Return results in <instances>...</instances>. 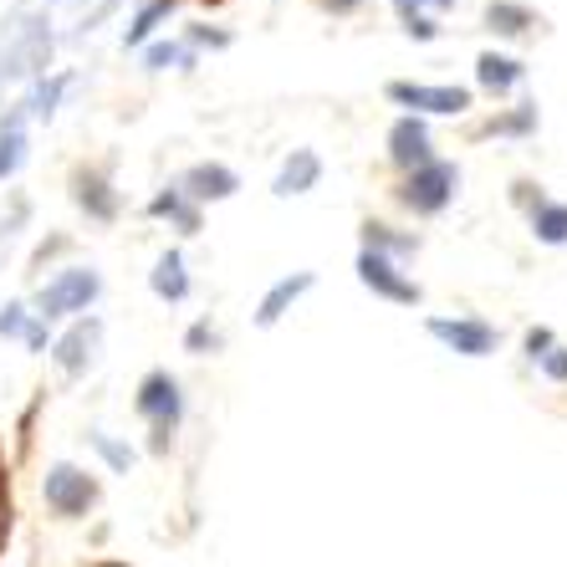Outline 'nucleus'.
Wrapping results in <instances>:
<instances>
[{"label": "nucleus", "mask_w": 567, "mask_h": 567, "mask_svg": "<svg viewBox=\"0 0 567 567\" xmlns=\"http://www.w3.org/2000/svg\"><path fill=\"white\" fill-rule=\"evenodd\" d=\"M455 189H461V174H455V164H445V158H430V164L410 169V179H404L399 199H404L414 215H440L450 199H455Z\"/></svg>", "instance_id": "1"}, {"label": "nucleus", "mask_w": 567, "mask_h": 567, "mask_svg": "<svg viewBox=\"0 0 567 567\" xmlns=\"http://www.w3.org/2000/svg\"><path fill=\"white\" fill-rule=\"evenodd\" d=\"M133 404L154 424V450L164 455L174 440V424H179V383H174L169 373H148V379L138 383V399H133Z\"/></svg>", "instance_id": "2"}, {"label": "nucleus", "mask_w": 567, "mask_h": 567, "mask_svg": "<svg viewBox=\"0 0 567 567\" xmlns=\"http://www.w3.org/2000/svg\"><path fill=\"white\" fill-rule=\"evenodd\" d=\"M41 496H47V506L56 516H87L97 502V481L87 471H78V465H52L47 481H41Z\"/></svg>", "instance_id": "3"}, {"label": "nucleus", "mask_w": 567, "mask_h": 567, "mask_svg": "<svg viewBox=\"0 0 567 567\" xmlns=\"http://www.w3.org/2000/svg\"><path fill=\"white\" fill-rule=\"evenodd\" d=\"M97 291H103V281H97V271H62V277L52 281V287L41 291V322H52V317H66V312H87V307L97 302Z\"/></svg>", "instance_id": "4"}, {"label": "nucleus", "mask_w": 567, "mask_h": 567, "mask_svg": "<svg viewBox=\"0 0 567 567\" xmlns=\"http://www.w3.org/2000/svg\"><path fill=\"white\" fill-rule=\"evenodd\" d=\"M389 103L414 113H465L471 87H430V82H389Z\"/></svg>", "instance_id": "5"}, {"label": "nucleus", "mask_w": 567, "mask_h": 567, "mask_svg": "<svg viewBox=\"0 0 567 567\" xmlns=\"http://www.w3.org/2000/svg\"><path fill=\"white\" fill-rule=\"evenodd\" d=\"M430 332H435L440 343L455 348V353H465V358L496 353V328L481 322V317H430Z\"/></svg>", "instance_id": "6"}, {"label": "nucleus", "mask_w": 567, "mask_h": 567, "mask_svg": "<svg viewBox=\"0 0 567 567\" xmlns=\"http://www.w3.org/2000/svg\"><path fill=\"white\" fill-rule=\"evenodd\" d=\"M358 281H363L369 291H379V297H389V302H404V307L420 302V287H414L410 277H399V266L389 261L383 251H363V256H358Z\"/></svg>", "instance_id": "7"}, {"label": "nucleus", "mask_w": 567, "mask_h": 567, "mask_svg": "<svg viewBox=\"0 0 567 567\" xmlns=\"http://www.w3.org/2000/svg\"><path fill=\"white\" fill-rule=\"evenodd\" d=\"M389 158L404 164V169L430 164V133H424V118H399L394 128H389Z\"/></svg>", "instance_id": "8"}, {"label": "nucleus", "mask_w": 567, "mask_h": 567, "mask_svg": "<svg viewBox=\"0 0 567 567\" xmlns=\"http://www.w3.org/2000/svg\"><path fill=\"white\" fill-rule=\"evenodd\" d=\"M240 189V179L225 164H199V169L185 174V185H179V195H195V199H230Z\"/></svg>", "instance_id": "9"}, {"label": "nucleus", "mask_w": 567, "mask_h": 567, "mask_svg": "<svg viewBox=\"0 0 567 567\" xmlns=\"http://www.w3.org/2000/svg\"><path fill=\"white\" fill-rule=\"evenodd\" d=\"M312 287V271H297V277H281L277 287L266 291L261 297V312H256V322H261V328H271V322H277L281 312H287L291 302H297V297H302V291Z\"/></svg>", "instance_id": "10"}, {"label": "nucleus", "mask_w": 567, "mask_h": 567, "mask_svg": "<svg viewBox=\"0 0 567 567\" xmlns=\"http://www.w3.org/2000/svg\"><path fill=\"white\" fill-rule=\"evenodd\" d=\"M148 287H154V297H164V302H185V297H189L185 256H179V251L158 256V266H154V277H148Z\"/></svg>", "instance_id": "11"}, {"label": "nucleus", "mask_w": 567, "mask_h": 567, "mask_svg": "<svg viewBox=\"0 0 567 567\" xmlns=\"http://www.w3.org/2000/svg\"><path fill=\"white\" fill-rule=\"evenodd\" d=\"M475 82L486 87V93H512L516 82H522V62L516 56H496V52H486L481 62H475Z\"/></svg>", "instance_id": "12"}, {"label": "nucleus", "mask_w": 567, "mask_h": 567, "mask_svg": "<svg viewBox=\"0 0 567 567\" xmlns=\"http://www.w3.org/2000/svg\"><path fill=\"white\" fill-rule=\"evenodd\" d=\"M317 174H322V158H317L312 148H297L277 179V195H307V189L317 185Z\"/></svg>", "instance_id": "13"}, {"label": "nucleus", "mask_w": 567, "mask_h": 567, "mask_svg": "<svg viewBox=\"0 0 567 567\" xmlns=\"http://www.w3.org/2000/svg\"><path fill=\"white\" fill-rule=\"evenodd\" d=\"M93 343H97V322H78V328L56 343V363H62L66 373H82L87 358H93Z\"/></svg>", "instance_id": "14"}, {"label": "nucleus", "mask_w": 567, "mask_h": 567, "mask_svg": "<svg viewBox=\"0 0 567 567\" xmlns=\"http://www.w3.org/2000/svg\"><path fill=\"white\" fill-rule=\"evenodd\" d=\"M72 185H78V205H82V210L97 215V220H113L118 199L107 195V179H103V174H78Z\"/></svg>", "instance_id": "15"}, {"label": "nucleus", "mask_w": 567, "mask_h": 567, "mask_svg": "<svg viewBox=\"0 0 567 567\" xmlns=\"http://www.w3.org/2000/svg\"><path fill=\"white\" fill-rule=\"evenodd\" d=\"M532 230H537L542 246H567V205H547L542 199L532 210Z\"/></svg>", "instance_id": "16"}, {"label": "nucleus", "mask_w": 567, "mask_h": 567, "mask_svg": "<svg viewBox=\"0 0 567 567\" xmlns=\"http://www.w3.org/2000/svg\"><path fill=\"white\" fill-rule=\"evenodd\" d=\"M486 21H491V31H502V37H522L527 27H537V16H532L527 6H512V0H496L486 11Z\"/></svg>", "instance_id": "17"}, {"label": "nucleus", "mask_w": 567, "mask_h": 567, "mask_svg": "<svg viewBox=\"0 0 567 567\" xmlns=\"http://www.w3.org/2000/svg\"><path fill=\"white\" fill-rule=\"evenodd\" d=\"M148 210H154V215H169V220H179L185 230H199V210L179 199V189H169V195H158L154 205H148Z\"/></svg>", "instance_id": "18"}, {"label": "nucleus", "mask_w": 567, "mask_h": 567, "mask_svg": "<svg viewBox=\"0 0 567 567\" xmlns=\"http://www.w3.org/2000/svg\"><path fill=\"white\" fill-rule=\"evenodd\" d=\"M169 11H174V0H154V6H144V11H138V21L128 27V47H138V41L158 27V16H169Z\"/></svg>", "instance_id": "19"}, {"label": "nucleus", "mask_w": 567, "mask_h": 567, "mask_svg": "<svg viewBox=\"0 0 567 567\" xmlns=\"http://www.w3.org/2000/svg\"><path fill=\"white\" fill-rule=\"evenodd\" d=\"M21 148H27V138H21V128H6L0 133V179L21 164Z\"/></svg>", "instance_id": "20"}, {"label": "nucleus", "mask_w": 567, "mask_h": 567, "mask_svg": "<svg viewBox=\"0 0 567 567\" xmlns=\"http://www.w3.org/2000/svg\"><path fill=\"white\" fill-rule=\"evenodd\" d=\"M93 450H103V461L113 465V471H128V465H133V450H123L118 440H107L103 430H93Z\"/></svg>", "instance_id": "21"}, {"label": "nucleus", "mask_w": 567, "mask_h": 567, "mask_svg": "<svg viewBox=\"0 0 567 567\" xmlns=\"http://www.w3.org/2000/svg\"><path fill=\"white\" fill-rule=\"evenodd\" d=\"M532 123H537V103H527L522 113H512V118H496L486 133H527Z\"/></svg>", "instance_id": "22"}, {"label": "nucleus", "mask_w": 567, "mask_h": 567, "mask_svg": "<svg viewBox=\"0 0 567 567\" xmlns=\"http://www.w3.org/2000/svg\"><path fill=\"white\" fill-rule=\"evenodd\" d=\"M144 62H148V66H154V72H158V66H174V62H185V52H179L174 41H158V47H148V52H144Z\"/></svg>", "instance_id": "23"}, {"label": "nucleus", "mask_w": 567, "mask_h": 567, "mask_svg": "<svg viewBox=\"0 0 567 567\" xmlns=\"http://www.w3.org/2000/svg\"><path fill=\"white\" fill-rule=\"evenodd\" d=\"M399 11H404V21H420L424 11H450L455 0H394Z\"/></svg>", "instance_id": "24"}, {"label": "nucleus", "mask_w": 567, "mask_h": 567, "mask_svg": "<svg viewBox=\"0 0 567 567\" xmlns=\"http://www.w3.org/2000/svg\"><path fill=\"white\" fill-rule=\"evenodd\" d=\"M542 369H547V379L563 383V379H567V348H553V353H542Z\"/></svg>", "instance_id": "25"}, {"label": "nucleus", "mask_w": 567, "mask_h": 567, "mask_svg": "<svg viewBox=\"0 0 567 567\" xmlns=\"http://www.w3.org/2000/svg\"><path fill=\"white\" fill-rule=\"evenodd\" d=\"M527 353H532V363H542V353H553V332H547V328L532 332V338H527Z\"/></svg>", "instance_id": "26"}, {"label": "nucleus", "mask_w": 567, "mask_h": 567, "mask_svg": "<svg viewBox=\"0 0 567 567\" xmlns=\"http://www.w3.org/2000/svg\"><path fill=\"white\" fill-rule=\"evenodd\" d=\"M404 27H410V37H420V41H435L440 37V27L430 21V16H420V21H404Z\"/></svg>", "instance_id": "27"}, {"label": "nucleus", "mask_w": 567, "mask_h": 567, "mask_svg": "<svg viewBox=\"0 0 567 567\" xmlns=\"http://www.w3.org/2000/svg\"><path fill=\"white\" fill-rule=\"evenodd\" d=\"M27 328V312H21V307H6V312H0V332H21Z\"/></svg>", "instance_id": "28"}, {"label": "nucleus", "mask_w": 567, "mask_h": 567, "mask_svg": "<svg viewBox=\"0 0 567 567\" xmlns=\"http://www.w3.org/2000/svg\"><path fill=\"white\" fill-rule=\"evenodd\" d=\"M62 82H66V78H56V82H52V87H41V93H37V113H52L56 93H62Z\"/></svg>", "instance_id": "29"}, {"label": "nucleus", "mask_w": 567, "mask_h": 567, "mask_svg": "<svg viewBox=\"0 0 567 567\" xmlns=\"http://www.w3.org/2000/svg\"><path fill=\"white\" fill-rule=\"evenodd\" d=\"M205 343L215 348V332H210V322H199V328H189V348H195V353H199V348H205Z\"/></svg>", "instance_id": "30"}, {"label": "nucleus", "mask_w": 567, "mask_h": 567, "mask_svg": "<svg viewBox=\"0 0 567 567\" xmlns=\"http://www.w3.org/2000/svg\"><path fill=\"white\" fill-rule=\"evenodd\" d=\"M328 6H332L338 16H343V11H353V6H363V0H328Z\"/></svg>", "instance_id": "31"}, {"label": "nucleus", "mask_w": 567, "mask_h": 567, "mask_svg": "<svg viewBox=\"0 0 567 567\" xmlns=\"http://www.w3.org/2000/svg\"><path fill=\"white\" fill-rule=\"evenodd\" d=\"M0 496H6V461H0Z\"/></svg>", "instance_id": "32"}, {"label": "nucleus", "mask_w": 567, "mask_h": 567, "mask_svg": "<svg viewBox=\"0 0 567 567\" xmlns=\"http://www.w3.org/2000/svg\"><path fill=\"white\" fill-rule=\"evenodd\" d=\"M97 567H128V563H97Z\"/></svg>", "instance_id": "33"}]
</instances>
